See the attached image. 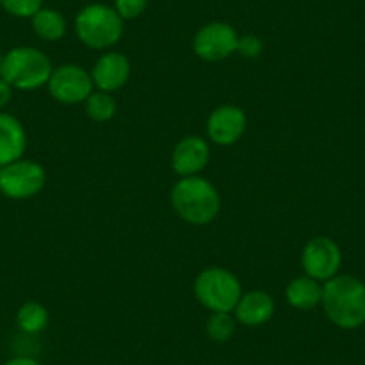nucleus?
Segmentation results:
<instances>
[{
    "label": "nucleus",
    "instance_id": "1",
    "mask_svg": "<svg viewBox=\"0 0 365 365\" xmlns=\"http://www.w3.org/2000/svg\"><path fill=\"white\" fill-rule=\"evenodd\" d=\"M321 307L336 328H361L365 324V283L354 276L336 274L322 285Z\"/></svg>",
    "mask_w": 365,
    "mask_h": 365
},
{
    "label": "nucleus",
    "instance_id": "2",
    "mask_svg": "<svg viewBox=\"0 0 365 365\" xmlns=\"http://www.w3.org/2000/svg\"><path fill=\"white\" fill-rule=\"evenodd\" d=\"M170 201L179 219L192 226H206L213 222L220 212L219 190L202 175L179 179L172 187Z\"/></svg>",
    "mask_w": 365,
    "mask_h": 365
},
{
    "label": "nucleus",
    "instance_id": "3",
    "mask_svg": "<svg viewBox=\"0 0 365 365\" xmlns=\"http://www.w3.org/2000/svg\"><path fill=\"white\" fill-rule=\"evenodd\" d=\"M73 29L83 45L93 51H108L120 41L124 20L117 9L104 2H91L79 9L73 20Z\"/></svg>",
    "mask_w": 365,
    "mask_h": 365
},
{
    "label": "nucleus",
    "instance_id": "4",
    "mask_svg": "<svg viewBox=\"0 0 365 365\" xmlns=\"http://www.w3.org/2000/svg\"><path fill=\"white\" fill-rule=\"evenodd\" d=\"M51 59L36 47H15L4 54L0 77L16 90L31 91L47 86L52 76Z\"/></svg>",
    "mask_w": 365,
    "mask_h": 365
},
{
    "label": "nucleus",
    "instance_id": "5",
    "mask_svg": "<svg viewBox=\"0 0 365 365\" xmlns=\"http://www.w3.org/2000/svg\"><path fill=\"white\" fill-rule=\"evenodd\" d=\"M242 283L231 270L224 267H206L194 282V296L206 310L231 312L240 301Z\"/></svg>",
    "mask_w": 365,
    "mask_h": 365
},
{
    "label": "nucleus",
    "instance_id": "6",
    "mask_svg": "<svg viewBox=\"0 0 365 365\" xmlns=\"http://www.w3.org/2000/svg\"><path fill=\"white\" fill-rule=\"evenodd\" d=\"M47 172L38 161L20 160L0 167V194L13 201H26L43 190Z\"/></svg>",
    "mask_w": 365,
    "mask_h": 365
},
{
    "label": "nucleus",
    "instance_id": "7",
    "mask_svg": "<svg viewBox=\"0 0 365 365\" xmlns=\"http://www.w3.org/2000/svg\"><path fill=\"white\" fill-rule=\"evenodd\" d=\"M240 34L227 22H210L195 33L192 48L199 59L219 63L231 58L238 48Z\"/></svg>",
    "mask_w": 365,
    "mask_h": 365
},
{
    "label": "nucleus",
    "instance_id": "8",
    "mask_svg": "<svg viewBox=\"0 0 365 365\" xmlns=\"http://www.w3.org/2000/svg\"><path fill=\"white\" fill-rule=\"evenodd\" d=\"M47 88L52 99L73 106V104L84 103L96 86H93V79L88 70L68 63V65H61L52 70Z\"/></svg>",
    "mask_w": 365,
    "mask_h": 365
},
{
    "label": "nucleus",
    "instance_id": "9",
    "mask_svg": "<svg viewBox=\"0 0 365 365\" xmlns=\"http://www.w3.org/2000/svg\"><path fill=\"white\" fill-rule=\"evenodd\" d=\"M342 265V251L339 244L328 237H314L304 244L301 252V267L304 274L326 283L335 278Z\"/></svg>",
    "mask_w": 365,
    "mask_h": 365
},
{
    "label": "nucleus",
    "instance_id": "10",
    "mask_svg": "<svg viewBox=\"0 0 365 365\" xmlns=\"http://www.w3.org/2000/svg\"><path fill=\"white\" fill-rule=\"evenodd\" d=\"M247 129V117L244 110L235 104H224L215 108L206 120V135L215 145H235Z\"/></svg>",
    "mask_w": 365,
    "mask_h": 365
},
{
    "label": "nucleus",
    "instance_id": "11",
    "mask_svg": "<svg viewBox=\"0 0 365 365\" xmlns=\"http://www.w3.org/2000/svg\"><path fill=\"white\" fill-rule=\"evenodd\" d=\"M210 158H212V149L208 140L201 136H187L175 143L170 163L179 178H190V175H201V172L208 167Z\"/></svg>",
    "mask_w": 365,
    "mask_h": 365
},
{
    "label": "nucleus",
    "instance_id": "12",
    "mask_svg": "<svg viewBox=\"0 0 365 365\" xmlns=\"http://www.w3.org/2000/svg\"><path fill=\"white\" fill-rule=\"evenodd\" d=\"M90 73L97 90L113 93L128 84L131 77V61L122 52H106L97 59Z\"/></svg>",
    "mask_w": 365,
    "mask_h": 365
},
{
    "label": "nucleus",
    "instance_id": "13",
    "mask_svg": "<svg viewBox=\"0 0 365 365\" xmlns=\"http://www.w3.org/2000/svg\"><path fill=\"white\" fill-rule=\"evenodd\" d=\"M274 312H276V303L269 292L249 290V292L242 294L233 315L238 324L245 326V328H259L274 317Z\"/></svg>",
    "mask_w": 365,
    "mask_h": 365
},
{
    "label": "nucleus",
    "instance_id": "14",
    "mask_svg": "<svg viewBox=\"0 0 365 365\" xmlns=\"http://www.w3.org/2000/svg\"><path fill=\"white\" fill-rule=\"evenodd\" d=\"M27 149V133L15 115L0 111V167L24 158Z\"/></svg>",
    "mask_w": 365,
    "mask_h": 365
},
{
    "label": "nucleus",
    "instance_id": "15",
    "mask_svg": "<svg viewBox=\"0 0 365 365\" xmlns=\"http://www.w3.org/2000/svg\"><path fill=\"white\" fill-rule=\"evenodd\" d=\"M285 297L287 303L292 308H296V310H314L322 301V285L321 282L304 274V276H299V278L290 279V283L285 289Z\"/></svg>",
    "mask_w": 365,
    "mask_h": 365
},
{
    "label": "nucleus",
    "instance_id": "16",
    "mask_svg": "<svg viewBox=\"0 0 365 365\" xmlns=\"http://www.w3.org/2000/svg\"><path fill=\"white\" fill-rule=\"evenodd\" d=\"M34 34L43 41H59L66 34V19L61 11L52 8H41L31 19Z\"/></svg>",
    "mask_w": 365,
    "mask_h": 365
},
{
    "label": "nucleus",
    "instance_id": "17",
    "mask_svg": "<svg viewBox=\"0 0 365 365\" xmlns=\"http://www.w3.org/2000/svg\"><path fill=\"white\" fill-rule=\"evenodd\" d=\"M48 321H51L48 310L41 303H36V301H27L16 312V324L24 333H29V335L45 331Z\"/></svg>",
    "mask_w": 365,
    "mask_h": 365
},
{
    "label": "nucleus",
    "instance_id": "18",
    "mask_svg": "<svg viewBox=\"0 0 365 365\" xmlns=\"http://www.w3.org/2000/svg\"><path fill=\"white\" fill-rule=\"evenodd\" d=\"M237 319L231 312H212L206 321V335L217 344H226L237 331Z\"/></svg>",
    "mask_w": 365,
    "mask_h": 365
},
{
    "label": "nucleus",
    "instance_id": "19",
    "mask_svg": "<svg viewBox=\"0 0 365 365\" xmlns=\"http://www.w3.org/2000/svg\"><path fill=\"white\" fill-rule=\"evenodd\" d=\"M84 108L86 115L93 122H108L117 115V103L108 91H91V96L84 101Z\"/></svg>",
    "mask_w": 365,
    "mask_h": 365
},
{
    "label": "nucleus",
    "instance_id": "20",
    "mask_svg": "<svg viewBox=\"0 0 365 365\" xmlns=\"http://www.w3.org/2000/svg\"><path fill=\"white\" fill-rule=\"evenodd\" d=\"M0 8L16 19H33L43 8V0H0Z\"/></svg>",
    "mask_w": 365,
    "mask_h": 365
},
{
    "label": "nucleus",
    "instance_id": "21",
    "mask_svg": "<svg viewBox=\"0 0 365 365\" xmlns=\"http://www.w3.org/2000/svg\"><path fill=\"white\" fill-rule=\"evenodd\" d=\"M149 0H115L113 8L117 9L122 20H135L145 13Z\"/></svg>",
    "mask_w": 365,
    "mask_h": 365
},
{
    "label": "nucleus",
    "instance_id": "22",
    "mask_svg": "<svg viewBox=\"0 0 365 365\" xmlns=\"http://www.w3.org/2000/svg\"><path fill=\"white\" fill-rule=\"evenodd\" d=\"M237 52L247 59H258L263 52V41L256 34H244L238 40Z\"/></svg>",
    "mask_w": 365,
    "mask_h": 365
},
{
    "label": "nucleus",
    "instance_id": "23",
    "mask_svg": "<svg viewBox=\"0 0 365 365\" xmlns=\"http://www.w3.org/2000/svg\"><path fill=\"white\" fill-rule=\"evenodd\" d=\"M13 97V88L11 84L6 83L2 77H0V111L4 110L6 106L9 104V101H11Z\"/></svg>",
    "mask_w": 365,
    "mask_h": 365
},
{
    "label": "nucleus",
    "instance_id": "24",
    "mask_svg": "<svg viewBox=\"0 0 365 365\" xmlns=\"http://www.w3.org/2000/svg\"><path fill=\"white\" fill-rule=\"evenodd\" d=\"M4 365H41L36 358L33 356H13L8 361H4Z\"/></svg>",
    "mask_w": 365,
    "mask_h": 365
},
{
    "label": "nucleus",
    "instance_id": "25",
    "mask_svg": "<svg viewBox=\"0 0 365 365\" xmlns=\"http://www.w3.org/2000/svg\"><path fill=\"white\" fill-rule=\"evenodd\" d=\"M2 61H4V56H2V52H0V72H2Z\"/></svg>",
    "mask_w": 365,
    "mask_h": 365
}]
</instances>
